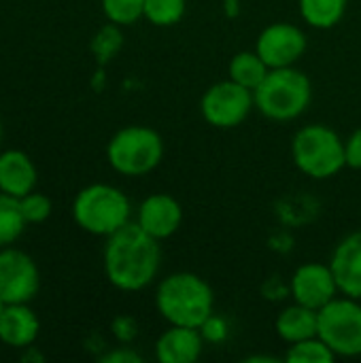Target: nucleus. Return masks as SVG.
<instances>
[{"label":"nucleus","instance_id":"f8f14e48","mask_svg":"<svg viewBox=\"0 0 361 363\" xmlns=\"http://www.w3.org/2000/svg\"><path fill=\"white\" fill-rule=\"evenodd\" d=\"M136 223L155 240H166L179 232L183 223V208L170 194H151L140 202Z\"/></svg>","mask_w":361,"mask_h":363},{"label":"nucleus","instance_id":"4be33fe9","mask_svg":"<svg viewBox=\"0 0 361 363\" xmlns=\"http://www.w3.org/2000/svg\"><path fill=\"white\" fill-rule=\"evenodd\" d=\"M334 351L319 336L289 345L285 353V362L289 363H334Z\"/></svg>","mask_w":361,"mask_h":363},{"label":"nucleus","instance_id":"9b49d317","mask_svg":"<svg viewBox=\"0 0 361 363\" xmlns=\"http://www.w3.org/2000/svg\"><path fill=\"white\" fill-rule=\"evenodd\" d=\"M291 296L294 302L309 306L313 311H321L326 304L338 298L340 289L330 264H321V262L302 264L291 277Z\"/></svg>","mask_w":361,"mask_h":363},{"label":"nucleus","instance_id":"412c9836","mask_svg":"<svg viewBox=\"0 0 361 363\" xmlns=\"http://www.w3.org/2000/svg\"><path fill=\"white\" fill-rule=\"evenodd\" d=\"M187 11V0H145V15L149 23L157 28L177 26Z\"/></svg>","mask_w":361,"mask_h":363},{"label":"nucleus","instance_id":"393cba45","mask_svg":"<svg viewBox=\"0 0 361 363\" xmlns=\"http://www.w3.org/2000/svg\"><path fill=\"white\" fill-rule=\"evenodd\" d=\"M19 206L26 217V223H43L51 217V211H53L51 200L38 191H30L23 198H19Z\"/></svg>","mask_w":361,"mask_h":363},{"label":"nucleus","instance_id":"6ab92c4d","mask_svg":"<svg viewBox=\"0 0 361 363\" xmlns=\"http://www.w3.org/2000/svg\"><path fill=\"white\" fill-rule=\"evenodd\" d=\"M270 72L268 64L257 55V51H240L230 60L228 66V77L236 83H240L243 87H249L251 91H255L260 87V83L266 79V74Z\"/></svg>","mask_w":361,"mask_h":363},{"label":"nucleus","instance_id":"a211bd4d","mask_svg":"<svg viewBox=\"0 0 361 363\" xmlns=\"http://www.w3.org/2000/svg\"><path fill=\"white\" fill-rule=\"evenodd\" d=\"M349 0H298L300 17L315 30H330L338 26L347 13Z\"/></svg>","mask_w":361,"mask_h":363},{"label":"nucleus","instance_id":"9d476101","mask_svg":"<svg viewBox=\"0 0 361 363\" xmlns=\"http://www.w3.org/2000/svg\"><path fill=\"white\" fill-rule=\"evenodd\" d=\"M306 47L309 40L302 28L287 21L266 26L255 40V51L268 64V68L296 66L300 57L306 53Z\"/></svg>","mask_w":361,"mask_h":363},{"label":"nucleus","instance_id":"a878e982","mask_svg":"<svg viewBox=\"0 0 361 363\" xmlns=\"http://www.w3.org/2000/svg\"><path fill=\"white\" fill-rule=\"evenodd\" d=\"M345 157H347V166L349 168L361 170V128H357L345 140Z\"/></svg>","mask_w":361,"mask_h":363},{"label":"nucleus","instance_id":"1a4fd4ad","mask_svg":"<svg viewBox=\"0 0 361 363\" xmlns=\"http://www.w3.org/2000/svg\"><path fill=\"white\" fill-rule=\"evenodd\" d=\"M40 289L34 259L13 247L0 249V296L6 304H30Z\"/></svg>","mask_w":361,"mask_h":363},{"label":"nucleus","instance_id":"f257e3e1","mask_svg":"<svg viewBox=\"0 0 361 363\" xmlns=\"http://www.w3.org/2000/svg\"><path fill=\"white\" fill-rule=\"evenodd\" d=\"M162 264L160 240L149 236L136 221L123 225L106 238L104 274L119 291H143L149 287Z\"/></svg>","mask_w":361,"mask_h":363},{"label":"nucleus","instance_id":"423d86ee","mask_svg":"<svg viewBox=\"0 0 361 363\" xmlns=\"http://www.w3.org/2000/svg\"><path fill=\"white\" fill-rule=\"evenodd\" d=\"M162 157L164 140L149 125H126L106 145L111 168L123 177H145L160 166Z\"/></svg>","mask_w":361,"mask_h":363},{"label":"nucleus","instance_id":"6e6552de","mask_svg":"<svg viewBox=\"0 0 361 363\" xmlns=\"http://www.w3.org/2000/svg\"><path fill=\"white\" fill-rule=\"evenodd\" d=\"M253 108H255L253 91L232 81L230 77L226 81L211 85L200 100L202 117L206 119V123L219 130L238 128L251 115Z\"/></svg>","mask_w":361,"mask_h":363},{"label":"nucleus","instance_id":"b1692460","mask_svg":"<svg viewBox=\"0 0 361 363\" xmlns=\"http://www.w3.org/2000/svg\"><path fill=\"white\" fill-rule=\"evenodd\" d=\"M119 28H121V26H115V23L109 21V26H104V28L94 36L91 49H94V53L100 57V62L111 60V57L119 51V47H121V43H123V36H121Z\"/></svg>","mask_w":361,"mask_h":363},{"label":"nucleus","instance_id":"f3484780","mask_svg":"<svg viewBox=\"0 0 361 363\" xmlns=\"http://www.w3.org/2000/svg\"><path fill=\"white\" fill-rule=\"evenodd\" d=\"M274 330L279 338L287 345L302 342L306 338H315L319 330V311L302 306L294 302L291 306L283 308L274 321Z\"/></svg>","mask_w":361,"mask_h":363},{"label":"nucleus","instance_id":"4468645a","mask_svg":"<svg viewBox=\"0 0 361 363\" xmlns=\"http://www.w3.org/2000/svg\"><path fill=\"white\" fill-rule=\"evenodd\" d=\"M204 340L202 330L170 325L155 342V357L162 363H196L202 357Z\"/></svg>","mask_w":361,"mask_h":363},{"label":"nucleus","instance_id":"0eeeda50","mask_svg":"<svg viewBox=\"0 0 361 363\" xmlns=\"http://www.w3.org/2000/svg\"><path fill=\"white\" fill-rule=\"evenodd\" d=\"M317 336L334 351L336 357L361 355V300L334 298L319 311Z\"/></svg>","mask_w":361,"mask_h":363},{"label":"nucleus","instance_id":"2eb2a0df","mask_svg":"<svg viewBox=\"0 0 361 363\" xmlns=\"http://www.w3.org/2000/svg\"><path fill=\"white\" fill-rule=\"evenodd\" d=\"M40 332V321L28 304H6L0 315V342L13 349H28Z\"/></svg>","mask_w":361,"mask_h":363},{"label":"nucleus","instance_id":"bb28decb","mask_svg":"<svg viewBox=\"0 0 361 363\" xmlns=\"http://www.w3.org/2000/svg\"><path fill=\"white\" fill-rule=\"evenodd\" d=\"M113 334L117 336V340H121V342H130V340L136 336V325H134V321H132V319H128V317H119V319H115V323H113Z\"/></svg>","mask_w":361,"mask_h":363},{"label":"nucleus","instance_id":"20e7f679","mask_svg":"<svg viewBox=\"0 0 361 363\" xmlns=\"http://www.w3.org/2000/svg\"><path fill=\"white\" fill-rule=\"evenodd\" d=\"M255 108L272 121H294L311 104V79L296 66L270 68L266 79L253 91Z\"/></svg>","mask_w":361,"mask_h":363},{"label":"nucleus","instance_id":"c756f323","mask_svg":"<svg viewBox=\"0 0 361 363\" xmlns=\"http://www.w3.org/2000/svg\"><path fill=\"white\" fill-rule=\"evenodd\" d=\"M4 308H6V302L2 300V296H0V315L4 313Z\"/></svg>","mask_w":361,"mask_h":363},{"label":"nucleus","instance_id":"f03ea898","mask_svg":"<svg viewBox=\"0 0 361 363\" xmlns=\"http://www.w3.org/2000/svg\"><path fill=\"white\" fill-rule=\"evenodd\" d=\"M155 308L168 325L202 330L215 315V296L202 277L194 272H174L160 281L155 289Z\"/></svg>","mask_w":361,"mask_h":363},{"label":"nucleus","instance_id":"dca6fc26","mask_svg":"<svg viewBox=\"0 0 361 363\" xmlns=\"http://www.w3.org/2000/svg\"><path fill=\"white\" fill-rule=\"evenodd\" d=\"M36 166L28 153L19 149H9L0 153V191L23 198L36 187Z\"/></svg>","mask_w":361,"mask_h":363},{"label":"nucleus","instance_id":"aec40b11","mask_svg":"<svg viewBox=\"0 0 361 363\" xmlns=\"http://www.w3.org/2000/svg\"><path fill=\"white\" fill-rule=\"evenodd\" d=\"M26 217L19 206V198L0 191V249L13 247V242L26 230Z\"/></svg>","mask_w":361,"mask_h":363},{"label":"nucleus","instance_id":"5701e85b","mask_svg":"<svg viewBox=\"0 0 361 363\" xmlns=\"http://www.w3.org/2000/svg\"><path fill=\"white\" fill-rule=\"evenodd\" d=\"M104 17L115 26H132L145 15V0H100Z\"/></svg>","mask_w":361,"mask_h":363},{"label":"nucleus","instance_id":"ddd939ff","mask_svg":"<svg viewBox=\"0 0 361 363\" xmlns=\"http://www.w3.org/2000/svg\"><path fill=\"white\" fill-rule=\"evenodd\" d=\"M340 296L361 300V230L345 236L330 259Z\"/></svg>","mask_w":361,"mask_h":363},{"label":"nucleus","instance_id":"39448f33","mask_svg":"<svg viewBox=\"0 0 361 363\" xmlns=\"http://www.w3.org/2000/svg\"><path fill=\"white\" fill-rule=\"evenodd\" d=\"M291 160L296 168L311 179H332L347 168L345 140L323 123L304 125L291 140Z\"/></svg>","mask_w":361,"mask_h":363},{"label":"nucleus","instance_id":"7ed1b4c3","mask_svg":"<svg viewBox=\"0 0 361 363\" xmlns=\"http://www.w3.org/2000/svg\"><path fill=\"white\" fill-rule=\"evenodd\" d=\"M132 204L128 196L109 183H94L83 187L72 202L74 223L91 234L109 238L117 230L130 223Z\"/></svg>","mask_w":361,"mask_h":363},{"label":"nucleus","instance_id":"cd10ccee","mask_svg":"<svg viewBox=\"0 0 361 363\" xmlns=\"http://www.w3.org/2000/svg\"><path fill=\"white\" fill-rule=\"evenodd\" d=\"M143 357L138 353H134L132 349L128 347H121V349H115L111 353H106L102 357V363H140Z\"/></svg>","mask_w":361,"mask_h":363},{"label":"nucleus","instance_id":"c85d7f7f","mask_svg":"<svg viewBox=\"0 0 361 363\" xmlns=\"http://www.w3.org/2000/svg\"><path fill=\"white\" fill-rule=\"evenodd\" d=\"M223 11L228 17H236L240 13V0H223Z\"/></svg>","mask_w":361,"mask_h":363},{"label":"nucleus","instance_id":"7c9ffc66","mask_svg":"<svg viewBox=\"0 0 361 363\" xmlns=\"http://www.w3.org/2000/svg\"><path fill=\"white\" fill-rule=\"evenodd\" d=\"M0 140H2V119H0Z\"/></svg>","mask_w":361,"mask_h":363}]
</instances>
